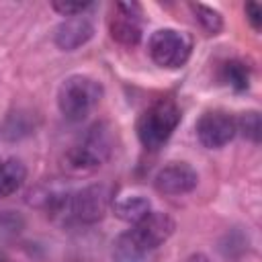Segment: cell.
I'll use <instances>...</instances> for the list:
<instances>
[{"instance_id":"1","label":"cell","mask_w":262,"mask_h":262,"mask_svg":"<svg viewBox=\"0 0 262 262\" xmlns=\"http://www.w3.org/2000/svg\"><path fill=\"white\" fill-rule=\"evenodd\" d=\"M102 86L98 80L74 74L66 78L57 90V106L68 121H82L90 115V111L100 102Z\"/></svg>"},{"instance_id":"2","label":"cell","mask_w":262,"mask_h":262,"mask_svg":"<svg viewBox=\"0 0 262 262\" xmlns=\"http://www.w3.org/2000/svg\"><path fill=\"white\" fill-rule=\"evenodd\" d=\"M180 123V108L172 100H158L141 113L137 121V137L143 147H162Z\"/></svg>"},{"instance_id":"3","label":"cell","mask_w":262,"mask_h":262,"mask_svg":"<svg viewBox=\"0 0 262 262\" xmlns=\"http://www.w3.org/2000/svg\"><path fill=\"white\" fill-rule=\"evenodd\" d=\"M192 51V41L186 33L176 29H158L151 33L147 41V53L149 57L162 66V68H180L188 61Z\"/></svg>"},{"instance_id":"4","label":"cell","mask_w":262,"mask_h":262,"mask_svg":"<svg viewBox=\"0 0 262 262\" xmlns=\"http://www.w3.org/2000/svg\"><path fill=\"white\" fill-rule=\"evenodd\" d=\"M111 203H113V190L108 184H90L70 194L68 213L82 223H96L106 215Z\"/></svg>"},{"instance_id":"5","label":"cell","mask_w":262,"mask_h":262,"mask_svg":"<svg viewBox=\"0 0 262 262\" xmlns=\"http://www.w3.org/2000/svg\"><path fill=\"white\" fill-rule=\"evenodd\" d=\"M111 131L106 125L98 123L92 129H88V133L84 135V139L72 147L70 151V162L72 166L80 168V170H92L98 168L111 154Z\"/></svg>"},{"instance_id":"6","label":"cell","mask_w":262,"mask_h":262,"mask_svg":"<svg viewBox=\"0 0 262 262\" xmlns=\"http://www.w3.org/2000/svg\"><path fill=\"white\" fill-rule=\"evenodd\" d=\"M196 137L201 141V145L209 147V149H219L223 145H227L235 131V119L229 117L223 111H207L199 117L196 121Z\"/></svg>"},{"instance_id":"7","label":"cell","mask_w":262,"mask_h":262,"mask_svg":"<svg viewBox=\"0 0 262 262\" xmlns=\"http://www.w3.org/2000/svg\"><path fill=\"white\" fill-rule=\"evenodd\" d=\"M141 6L137 2H119L111 18V37L121 45H137L141 39Z\"/></svg>"},{"instance_id":"8","label":"cell","mask_w":262,"mask_h":262,"mask_svg":"<svg viewBox=\"0 0 262 262\" xmlns=\"http://www.w3.org/2000/svg\"><path fill=\"white\" fill-rule=\"evenodd\" d=\"M196 182H199V174L186 162H170L154 178V186L162 194H184V192H190L196 186Z\"/></svg>"},{"instance_id":"9","label":"cell","mask_w":262,"mask_h":262,"mask_svg":"<svg viewBox=\"0 0 262 262\" xmlns=\"http://www.w3.org/2000/svg\"><path fill=\"white\" fill-rule=\"evenodd\" d=\"M174 227H176V223L170 215H166L162 211H149L139 223H135L131 227V231L139 239V244L147 252H151L174 233Z\"/></svg>"},{"instance_id":"10","label":"cell","mask_w":262,"mask_h":262,"mask_svg":"<svg viewBox=\"0 0 262 262\" xmlns=\"http://www.w3.org/2000/svg\"><path fill=\"white\" fill-rule=\"evenodd\" d=\"M94 35V27L86 16H70L55 27L53 41L63 51H74L88 43Z\"/></svg>"},{"instance_id":"11","label":"cell","mask_w":262,"mask_h":262,"mask_svg":"<svg viewBox=\"0 0 262 262\" xmlns=\"http://www.w3.org/2000/svg\"><path fill=\"white\" fill-rule=\"evenodd\" d=\"M113 211L121 221L135 225L151 211V205L143 194H129V196H121L119 201H115Z\"/></svg>"},{"instance_id":"12","label":"cell","mask_w":262,"mask_h":262,"mask_svg":"<svg viewBox=\"0 0 262 262\" xmlns=\"http://www.w3.org/2000/svg\"><path fill=\"white\" fill-rule=\"evenodd\" d=\"M149 252L139 244L133 231H123L113 242V260L115 262H143Z\"/></svg>"},{"instance_id":"13","label":"cell","mask_w":262,"mask_h":262,"mask_svg":"<svg viewBox=\"0 0 262 262\" xmlns=\"http://www.w3.org/2000/svg\"><path fill=\"white\" fill-rule=\"evenodd\" d=\"M25 178H27V166L20 160L10 158L6 162H0V199L16 192L23 186Z\"/></svg>"},{"instance_id":"14","label":"cell","mask_w":262,"mask_h":262,"mask_svg":"<svg viewBox=\"0 0 262 262\" xmlns=\"http://www.w3.org/2000/svg\"><path fill=\"white\" fill-rule=\"evenodd\" d=\"M223 80L233 88V90H246L250 84V70L244 61L231 59L223 66Z\"/></svg>"},{"instance_id":"15","label":"cell","mask_w":262,"mask_h":262,"mask_svg":"<svg viewBox=\"0 0 262 262\" xmlns=\"http://www.w3.org/2000/svg\"><path fill=\"white\" fill-rule=\"evenodd\" d=\"M190 8H192V12H194L196 23H199L209 35H217V33L221 31L223 18H221V14H219L217 10H213V8L205 6V4H190Z\"/></svg>"},{"instance_id":"16","label":"cell","mask_w":262,"mask_h":262,"mask_svg":"<svg viewBox=\"0 0 262 262\" xmlns=\"http://www.w3.org/2000/svg\"><path fill=\"white\" fill-rule=\"evenodd\" d=\"M235 131H242L244 137L258 141L260 139V115L256 111L244 113L237 121H235Z\"/></svg>"},{"instance_id":"17","label":"cell","mask_w":262,"mask_h":262,"mask_svg":"<svg viewBox=\"0 0 262 262\" xmlns=\"http://www.w3.org/2000/svg\"><path fill=\"white\" fill-rule=\"evenodd\" d=\"M51 8L59 12L61 16H82L88 8H92L90 2H51Z\"/></svg>"},{"instance_id":"18","label":"cell","mask_w":262,"mask_h":262,"mask_svg":"<svg viewBox=\"0 0 262 262\" xmlns=\"http://www.w3.org/2000/svg\"><path fill=\"white\" fill-rule=\"evenodd\" d=\"M246 16H248L250 25H252L256 31L262 27V8H260L256 2H248V4H246Z\"/></svg>"},{"instance_id":"19","label":"cell","mask_w":262,"mask_h":262,"mask_svg":"<svg viewBox=\"0 0 262 262\" xmlns=\"http://www.w3.org/2000/svg\"><path fill=\"white\" fill-rule=\"evenodd\" d=\"M182 262H211L205 254H190V256H186Z\"/></svg>"}]
</instances>
